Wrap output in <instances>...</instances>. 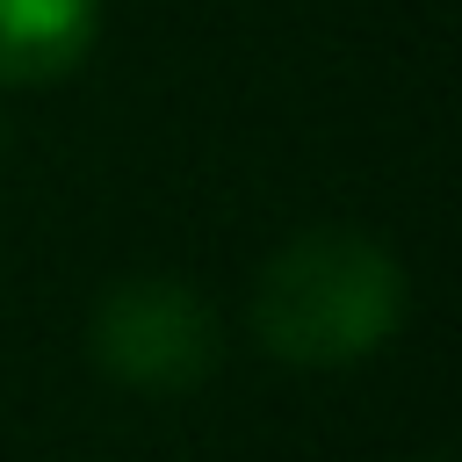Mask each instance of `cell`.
Instances as JSON below:
<instances>
[{"mask_svg": "<svg viewBox=\"0 0 462 462\" xmlns=\"http://www.w3.org/2000/svg\"><path fill=\"white\" fill-rule=\"evenodd\" d=\"M404 318L397 260L361 231H303L289 238L253 289V332L274 361L339 368L375 354Z\"/></svg>", "mask_w": 462, "mask_h": 462, "instance_id": "obj_1", "label": "cell"}, {"mask_svg": "<svg viewBox=\"0 0 462 462\" xmlns=\"http://www.w3.org/2000/svg\"><path fill=\"white\" fill-rule=\"evenodd\" d=\"M94 361L130 390H195L217 361V318L188 282L137 274L94 303Z\"/></svg>", "mask_w": 462, "mask_h": 462, "instance_id": "obj_2", "label": "cell"}, {"mask_svg": "<svg viewBox=\"0 0 462 462\" xmlns=\"http://www.w3.org/2000/svg\"><path fill=\"white\" fill-rule=\"evenodd\" d=\"M94 0H0V79L36 87L87 58Z\"/></svg>", "mask_w": 462, "mask_h": 462, "instance_id": "obj_3", "label": "cell"}]
</instances>
